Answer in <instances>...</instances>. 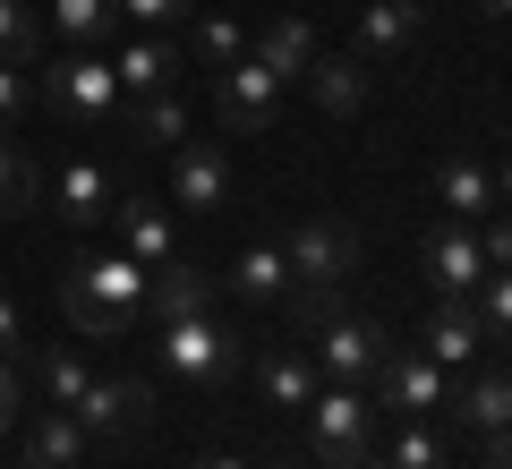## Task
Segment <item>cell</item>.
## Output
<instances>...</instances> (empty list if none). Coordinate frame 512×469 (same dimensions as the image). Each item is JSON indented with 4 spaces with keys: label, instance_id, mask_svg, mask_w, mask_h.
Segmentation results:
<instances>
[{
    "label": "cell",
    "instance_id": "1",
    "mask_svg": "<svg viewBox=\"0 0 512 469\" xmlns=\"http://www.w3.org/2000/svg\"><path fill=\"white\" fill-rule=\"evenodd\" d=\"M146 290H154V273L137 265V256H120V248H86L69 265V282H60V307H69V325L77 333H94V342H120L137 316H146Z\"/></svg>",
    "mask_w": 512,
    "mask_h": 469
},
{
    "label": "cell",
    "instance_id": "2",
    "mask_svg": "<svg viewBox=\"0 0 512 469\" xmlns=\"http://www.w3.org/2000/svg\"><path fill=\"white\" fill-rule=\"evenodd\" d=\"M154 333H163V342H154V359H163L180 384H197V393H214L222 376H239V367H248V342L222 325L214 307H205V316H180V325H154Z\"/></svg>",
    "mask_w": 512,
    "mask_h": 469
},
{
    "label": "cell",
    "instance_id": "3",
    "mask_svg": "<svg viewBox=\"0 0 512 469\" xmlns=\"http://www.w3.org/2000/svg\"><path fill=\"white\" fill-rule=\"evenodd\" d=\"M35 94L60 111V120H86V128H111V120L128 111V94H120V77H111V60H103V52L43 60V69H35Z\"/></svg>",
    "mask_w": 512,
    "mask_h": 469
},
{
    "label": "cell",
    "instance_id": "4",
    "mask_svg": "<svg viewBox=\"0 0 512 469\" xmlns=\"http://www.w3.org/2000/svg\"><path fill=\"white\" fill-rule=\"evenodd\" d=\"M282 256H291V299H325V290H342L350 273H359V231L333 222V214H316V222L291 231Z\"/></svg>",
    "mask_w": 512,
    "mask_h": 469
},
{
    "label": "cell",
    "instance_id": "5",
    "mask_svg": "<svg viewBox=\"0 0 512 469\" xmlns=\"http://www.w3.org/2000/svg\"><path fill=\"white\" fill-rule=\"evenodd\" d=\"M308 444H316V461H333V469H350L367 444H376V410H367L359 384H316V401H308Z\"/></svg>",
    "mask_w": 512,
    "mask_h": 469
},
{
    "label": "cell",
    "instance_id": "6",
    "mask_svg": "<svg viewBox=\"0 0 512 469\" xmlns=\"http://www.w3.org/2000/svg\"><path fill=\"white\" fill-rule=\"evenodd\" d=\"M384 350H393V342H384L376 316H342V307H333V316H316V350H308V359H316L325 384H367L384 367Z\"/></svg>",
    "mask_w": 512,
    "mask_h": 469
},
{
    "label": "cell",
    "instance_id": "7",
    "mask_svg": "<svg viewBox=\"0 0 512 469\" xmlns=\"http://www.w3.org/2000/svg\"><path fill=\"white\" fill-rule=\"evenodd\" d=\"M282 111V77L265 69L256 52H239L231 69H214V120L231 128V137H256V128H274Z\"/></svg>",
    "mask_w": 512,
    "mask_h": 469
},
{
    "label": "cell",
    "instance_id": "8",
    "mask_svg": "<svg viewBox=\"0 0 512 469\" xmlns=\"http://www.w3.org/2000/svg\"><path fill=\"white\" fill-rule=\"evenodd\" d=\"M419 265H427V282H436V299H470V290L487 282L478 222H436V231L419 239Z\"/></svg>",
    "mask_w": 512,
    "mask_h": 469
},
{
    "label": "cell",
    "instance_id": "9",
    "mask_svg": "<svg viewBox=\"0 0 512 469\" xmlns=\"http://www.w3.org/2000/svg\"><path fill=\"white\" fill-rule=\"evenodd\" d=\"M222 197H231V154H222V137H180L171 205H180V214H222Z\"/></svg>",
    "mask_w": 512,
    "mask_h": 469
},
{
    "label": "cell",
    "instance_id": "10",
    "mask_svg": "<svg viewBox=\"0 0 512 469\" xmlns=\"http://www.w3.org/2000/svg\"><path fill=\"white\" fill-rule=\"evenodd\" d=\"M69 410H77V427H86V435H111V444H120V435H137L154 418V393H146V384H128V376H94Z\"/></svg>",
    "mask_w": 512,
    "mask_h": 469
},
{
    "label": "cell",
    "instance_id": "11",
    "mask_svg": "<svg viewBox=\"0 0 512 469\" xmlns=\"http://www.w3.org/2000/svg\"><path fill=\"white\" fill-rule=\"evenodd\" d=\"M376 384H384V410H402V418L444 410V401H453V376H444V367L427 359V350H384Z\"/></svg>",
    "mask_w": 512,
    "mask_h": 469
},
{
    "label": "cell",
    "instance_id": "12",
    "mask_svg": "<svg viewBox=\"0 0 512 469\" xmlns=\"http://www.w3.org/2000/svg\"><path fill=\"white\" fill-rule=\"evenodd\" d=\"M111 231H120V256H137L146 273L180 256V222H171L154 197H128V188H120V197H111Z\"/></svg>",
    "mask_w": 512,
    "mask_h": 469
},
{
    "label": "cell",
    "instance_id": "13",
    "mask_svg": "<svg viewBox=\"0 0 512 469\" xmlns=\"http://www.w3.org/2000/svg\"><path fill=\"white\" fill-rule=\"evenodd\" d=\"M111 197H120V180H111L103 163H60L52 180H43V205H52L60 222H77V231L111 222Z\"/></svg>",
    "mask_w": 512,
    "mask_h": 469
},
{
    "label": "cell",
    "instance_id": "14",
    "mask_svg": "<svg viewBox=\"0 0 512 469\" xmlns=\"http://www.w3.org/2000/svg\"><path fill=\"white\" fill-rule=\"evenodd\" d=\"M180 69H188V52H180L171 35H128L120 52H111L120 94H163V86H180Z\"/></svg>",
    "mask_w": 512,
    "mask_h": 469
},
{
    "label": "cell",
    "instance_id": "15",
    "mask_svg": "<svg viewBox=\"0 0 512 469\" xmlns=\"http://www.w3.org/2000/svg\"><path fill=\"white\" fill-rule=\"evenodd\" d=\"M419 26H427V0H359V35H350V52H359V60H393V52H410Z\"/></svg>",
    "mask_w": 512,
    "mask_h": 469
},
{
    "label": "cell",
    "instance_id": "16",
    "mask_svg": "<svg viewBox=\"0 0 512 469\" xmlns=\"http://www.w3.org/2000/svg\"><path fill=\"white\" fill-rule=\"evenodd\" d=\"M299 86L316 94V111H333V120H350V111H359L367 94H376V77H367V60H359V52H316Z\"/></svg>",
    "mask_w": 512,
    "mask_h": 469
},
{
    "label": "cell",
    "instance_id": "17",
    "mask_svg": "<svg viewBox=\"0 0 512 469\" xmlns=\"http://www.w3.org/2000/svg\"><path fill=\"white\" fill-rule=\"evenodd\" d=\"M205 307H214V273H205V265H188V256L154 265V290H146L154 325H180V316H205Z\"/></svg>",
    "mask_w": 512,
    "mask_h": 469
},
{
    "label": "cell",
    "instance_id": "18",
    "mask_svg": "<svg viewBox=\"0 0 512 469\" xmlns=\"http://www.w3.org/2000/svg\"><path fill=\"white\" fill-rule=\"evenodd\" d=\"M436 205H444V222H487L495 214V163H470V154L436 163Z\"/></svg>",
    "mask_w": 512,
    "mask_h": 469
},
{
    "label": "cell",
    "instance_id": "19",
    "mask_svg": "<svg viewBox=\"0 0 512 469\" xmlns=\"http://www.w3.org/2000/svg\"><path fill=\"white\" fill-rule=\"evenodd\" d=\"M427 359L436 367H470L478 350H487V325H478V307L470 299H436V316H427Z\"/></svg>",
    "mask_w": 512,
    "mask_h": 469
},
{
    "label": "cell",
    "instance_id": "20",
    "mask_svg": "<svg viewBox=\"0 0 512 469\" xmlns=\"http://www.w3.org/2000/svg\"><path fill=\"white\" fill-rule=\"evenodd\" d=\"M222 290L231 299H291V256H282V239H248L231 256V273H222Z\"/></svg>",
    "mask_w": 512,
    "mask_h": 469
},
{
    "label": "cell",
    "instance_id": "21",
    "mask_svg": "<svg viewBox=\"0 0 512 469\" xmlns=\"http://www.w3.org/2000/svg\"><path fill=\"white\" fill-rule=\"evenodd\" d=\"M86 444L94 435L77 427V410H35V427H26V469H86Z\"/></svg>",
    "mask_w": 512,
    "mask_h": 469
},
{
    "label": "cell",
    "instance_id": "22",
    "mask_svg": "<svg viewBox=\"0 0 512 469\" xmlns=\"http://www.w3.org/2000/svg\"><path fill=\"white\" fill-rule=\"evenodd\" d=\"M248 52L291 86V77H308V60H316V26L308 18H274V26H256V35H248Z\"/></svg>",
    "mask_w": 512,
    "mask_h": 469
},
{
    "label": "cell",
    "instance_id": "23",
    "mask_svg": "<svg viewBox=\"0 0 512 469\" xmlns=\"http://www.w3.org/2000/svg\"><path fill=\"white\" fill-rule=\"evenodd\" d=\"M256 384H265V401H274V410H308L325 376H316L308 350H265V359H256Z\"/></svg>",
    "mask_w": 512,
    "mask_h": 469
},
{
    "label": "cell",
    "instance_id": "24",
    "mask_svg": "<svg viewBox=\"0 0 512 469\" xmlns=\"http://www.w3.org/2000/svg\"><path fill=\"white\" fill-rule=\"evenodd\" d=\"M120 128H137L146 145H180V137H188V103H180V86H163V94H128Z\"/></svg>",
    "mask_w": 512,
    "mask_h": 469
},
{
    "label": "cell",
    "instance_id": "25",
    "mask_svg": "<svg viewBox=\"0 0 512 469\" xmlns=\"http://www.w3.org/2000/svg\"><path fill=\"white\" fill-rule=\"evenodd\" d=\"M453 410L470 418L487 444H495V435H512V376H470V384L453 393Z\"/></svg>",
    "mask_w": 512,
    "mask_h": 469
},
{
    "label": "cell",
    "instance_id": "26",
    "mask_svg": "<svg viewBox=\"0 0 512 469\" xmlns=\"http://www.w3.org/2000/svg\"><path fill=\"white\" fill-rule=\"evenodd\" d=\"M35 205H43V171L26 163V154H18V145H9V137H0V222L35 214Z\"/></svg>",
    "mask_w": 512,
    "mask_h": 469
},
{
    "label": "cell",
    "instance_id": "27",
    "mask_svg": "<svg viewBox=\"0 0 512 469\" xmlns=\"http://www.w3.org/2000/svg\"><path fill=\"white\" fill-rule=\"evenodd\" d=\"M188 52H197L205 69H231V60L248 52V26H239L231 9H214V18H197V35H188Z\"/></svg>",
    "mask_w": 512,
    "mask_h": 469
},
{
    "label": "cell",
    "instance_id": "28",
    "mask_svg": "<svg viewBox=\"0 0 512 469\" xmlns=\"http://www.w3.org/2000/svg\"><path fill=\"white\" fill-rule=\"evenodd\" d=\"M0 60H18V69H43V26L26 0H0Z\"/></svg>",
    "mask_w": 512,
    "mask_h": 469
},
{
    "label": "cell",
    "instance_id": "29",
    "mask_svg": "<svg viewBox=\"0 0 512 469\" xmlns=\"http://www.w3.org/2000/svg\"><path fill=\"white\" fill-rule=\"evenodd\" d=\"M35 376H43V393H52L60 410H69V401H77V393L94 384V367L77 359V350H60V342H52V350H35Z\"/></svg>",
    "mask_w": 512,
    "mask_h": 469
},
{
    "label": "cell",
    "instance_id": "30",
    "mask_svg": "<svg viewBox=\"0 0 512 469\" xmlns=\"http://www.w3.org/2000/svg\"><path fill=\"white\" fill-rule=\"evenodd\" d=\"M470 307H478V325H487V342H504V350H512V265H504V273H487V282L470 290Z\"/></svg>",
    "mask_w": 512,
    "mask_h": 469
},
{
    "label": "cell",
    "instance_id": "31",
    "mask_svg": "<svg viewBox=\"0 0 512 469\" xmlns=\"http://www.w3.org/2000/svg\"><path fill=\"white\" fill-rule=\"evenodd\" d=\"M26 103H35V69H18V60H0V137H18Z\"/></svg>",
    "mask_w": 512,
    "mask_h": 469
},
{
    "label": "cell",
    "instance_id": "32",
    "mask_svg": "<svg viewBox=\"0 0 512 469\" xmlns=\"http://www.w3.org/2000/svg\"><path fill=\"white\" fill-rule=\"evenodd\" d=\"M180 18H197V0H120V26H137V35H163Z\"/></svg>",
    "mask_w": 512,
    "mask_h": 469
},
{
    "label": "cell",
    "instance_id": "33",
    "mask_svg": "<svg viewBox=\"0 0 512 469\" xmlns=\"http://www.w3.org/2000/svg\"><path fill=\"white\" fill-rule=\"evenodd\" d=\"M384 461H393V469H444V444L419 427V418H410V427L393 435V452H384Z\"/></svg>",
    "mask_w": 512,
    "mask_h": 469
},
{
    "label": "cell",
    "instance_id": "34",
    "mask_svg": "<svg viewBox=\"0 0 512 469\" xmlns=\"http://www.w3.org/2000/svg\"><path fill=\"white\" fill-rule=\"evenodd\" d=\"M478 248H487V273H504V265H512V214H487V222H478Z\"/></svg>",
    "mask_w": 512,
    "mask_h": 469
},
{
    "label": "cell",
    "instance_id": "35",
    "mask_svg": "<svg viewBox=\"0 0 512 469\" xmlns=\"http://www.w3.org/2000/svg\"><path fill=\"white\" fill-rule=\"evenodd\" d=\"M18 410H26V384H18V359H0V435L18 427Z\"/></svg>",
    "mask_w": 512,
    "mask_h": 469
},
{
    "label": "cell",
    "instance_id": "36",
    "mask_svg": "<svg viewBox=\"0 0 512 469\" xmlns=\"http://www.w3.org/2000/svg\"><path fill=\"white\" fill-rule=\"evenodd\" d=\"M18 342H26V325H18V299L0 290V359H18Z\"/></svg>",
    "mask_w": 512,
    "mask_h": 469
},
{
    "label": "cell",
    "instance_id": "37",
    "mask_svg": "<svg viewBox=\"0 0 512 469\" xmlns=\"http://www.w3.org/2000/svg\"><path fill=\"white\" fill-rule=\"evenodd\" d=\"M495 205H512V154L495 163Z\"/></svg>",
    "mask_w": 512,
    "mask_h": 469
},
{
    "label": "cell",
    "instance_id": "38",
    "mask_svg": "<svg viewBox=\"0 0 512 469\" xmlns=\"http://www.w3.org/2000/svg\"><path fill=\"white\" fill-rule=\"evenodd\" d=\"M487 469H512V435H495V444H487Z\"/></svg>",
    "mask_w": 512,
    "mask_h": 469
},
{
    "label": "cell",
    "instance_id": "39",
    "mask_svg": "<svg viewBox=\"0 0 512 469\" xmlns=\"http://www.w3.org/2000/svg\"><path fill=\"white\" fill-rule=\"evenodd\" d=\"M478 9H487V18H512V0H478Z\"/></svg>",
    "mask_w": 512,
    "mask_h": 469
},
{
    "label": "cell",
    "instance_id": "40",
    "mask_svg": "<svg viewBox=\"0 0 512 469\" xmlns=\"http://www.w3.org/2000/svg\"><path fill=\"white\" fill-rule=\"evenodd\" d=\"M350 469H393V461H376V452H359V461H350Z\"/></svg>",
    "mask_w": 512,
    "mask_h": 469
},
{
    "label": "cell",
    "instance_id": "41",
    "mask_svg": "<svg viewBox=\"0 0 512 469\" xmlns=\"http://www.w3.org/2000/svg\"><path fill=\"white\" fill-rule=\"evenodd\" d=\"M197 469H248V461H231V452H222V461H197Z\"/></svg>",
    "mask_w": 512,
    "mask_h": 469
},
{
    "label": "cell",
    "instance_id": "42",
    "mask_svg": "<svg viewBox=\"0 0 512 469\" xmlns=\"http://www.w3.org/2000/svg\"><path fill=\"white\" fill-rule=\"evenodd\" d=\"M265 469H291V461H265Z\"/></svg>",
    "mask_w": 512,
    "mask_h": 469
}]
</instances>
